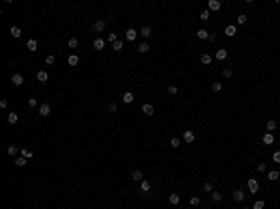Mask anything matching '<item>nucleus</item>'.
Listing matches in <instances>:
<instances>
[{
  "label": "nucleus",
  "mask_w": 280,
  "mask_h": 209,
  "mask_svg": "<svg viewBox=\"0 0 280 209\" xmlns=\"http://www.w3.org/2000/svg\"><path fill=\"white\" fill-rule=\"evenodd\" d=\"M136 38H138V30H135V28H127L125 30V39L127 41H135Z\"/></svg>",
  "instance_id": "obj_1"
},
{
  "label": "nucleus",
  "mask_w": 280,
  "mask_h": 209,
  "mask_svg": "<svg viewBox=\"0 0 280 209\" xmlns=\"http://www.w3.org/2000/svg\"><path fill=\"white\" fill-rule=\"evenodd\" d=\"M247 187H248V191H250V194H256L258 188H259V183L256 179H248L247 181Z\"/></svg>",
  "instance_id": "obj_2"
},
{
  "label": "nucleus",
  "mask_w": 280,
  "mask_h": 209,
  "mask_svg": "<svg viewBox=\"0 0 280 209\" xmlns=\"http://www.w3.org/2000/svg\"><path fill=\"white\" fill-rule=\"evenodd\" d=\"M23 82H24V77H23L21 73L11 75V84H13V86H23Z\"/></svg>",
  "instance_id": "obj_3"
},
{
  "label": "nucleus",
  "mask_w": 280,
  "mask_h": 209,
  "mask_svg": "<svg viewBox=\"0 0 280 209\" xmlns=\"http://www.w3.org/2000/svg\"><path fill=\"white\" fill-rule=\"evenodd\" d=\"M49 114H50V105L49 103H41L39 105V116L45 118V116H49Z\"/></svg>",
  "instance_id": "obj_4"
},
{
  "label": "nucleus",
  "mask_w": 280,
  "mask_h": 209,
  "mask_svg": "<svg viewBox=\"0 0 280 209\" xmlns=\"http://www.w3.org/2000/svg\"><path fill=\"white\" fill-rule=\"evenodd\" d=\"M207 6H209V11H218L222 4L218 2V0H209V2H207Z\"/></svg>",
  "instance_id": "obj_5"
},
{
  "label": "nucleus",
  "mask_w": 280,
  "mask_h": 209,
  "mask_svg": "<svg viewBox=\"0 0 280 209\" xmlns=\"http://www.w3.org/2000/svg\"><path fill=\"white\" fill-rule=\"evenodd\" d=\"M194 138H196V136H194V132H192V131H185V132H183V140H185L187 144L194 142Z\"/></svg>",
  "instance_id": "obj_6"
},
{
  "label": "nucleus",
  "mask_w": 280,
  "mask_h": 209,
  "mask_svg": "<svg viewBox=\"0 0 280 209\" xmlns=\"http://www.w3.org/2000/svg\"><path fill=\"white\" fill-rule=\"evenodd\" d=\"M91 45H94L95 50H103V49H105V39L97 38V39H94V43H91Z\"/></svg>",
  "instance_id": "obj_7"
},
{
  "label": "nucleus",
  "mask_w": 280,
  "mask_h": 209,
  "mask_svg": "<svg viewBox=\"0 0 280 209\" xmlns=\"http://www.w3.org/2000/svg\"><path fill=\"white\" fill-rule=\"evenodd\" d=\"M224 34H226V35H230V38H232V35H235V34H237L235 24H228V26L224 28Z\"/></svg>",
  "instance_id": "obj_8"
},
{
  "label": "nucleus",
  "mask_w": 280,
  "mask_h": 209,
  "mask_svg": "<svg viewBox=\"0 0 280 209\" xmlns=\"http://www.w3.org/2000/svg\"><path fill=\"white\" fill-rule=\"evenodd\" d=\"M35 79H38L39 82H47V80H49V73H47V71H38Z\"/></svg>",
  "instance_id": "obj_9"
},
{
  "label": "nucleus",
  "mask_w": 280,
  "mask_h": 209,
  "mask_svg": "<svg viewBox=\"0 0 280 209\" xmlns=\"http://www.w3.org/2000/svg\"><path fill=\"white\" fill-rule=\"evenodd\" d=\"M138 34H140L142 38L146 39V38H150V35H151V28H150V26H146V24H144V26H142V28L138 30Z\"/></svg>",
  "instance_id": "obj_10"
},
{
  "label": "nucleus",
  "mask_w": 280,
  "mask_h": 209,
  "mask_svg": "<svg viewBox=\"0 0 280 209\" xmlns=\"http://www.w3.org/2000/svg\"><path fill=\"white\" fill-rule=\"evenodd\" d=\"M142 112H144L146 116H153L155 108H153V105H142Z\"/></svg>",
  "instance_id": "obj_11"
},
{
  "label": "nucleus",
  "mask_w": 280,
  "mask_h": 209,
  "mask_svg": "<svg viewBox=\"0 0 280 209\" xmlns=\"http://www.w3.org/2000/svg\"><path fill=\"white\" fill-rule=\"evenodd\" d=\"M215 58H217V60H226V58H228V50H226V49H218L217 54H215Z\"/></svg>",
  "instance_id": "obj_12"
},
{
  "label": "nucleus",
  "mask_w": 280,
  "mask_h": 209,
  "mask_svg": "<svg viewBox=\"0 0 280 209\" xmlns=\"http://www.w3.org/2000/svg\"><path fill=\"white\" fill-rule=\"evenodd\" d=\"M131 179L133 181H144V174H142L140 170H135L133 174H131Z\"/></svg>",
  "instance_id": "obj_13"
},
{
  "label": "nucleus",
  "mask_w": 280,
  "mask_h": 209,
  "mask_svg": "<svg viewBox=\"0 0 280 209\" xmlns=\"http://www.w3.org/2000/svg\"><path fill=\"white\" fill-rule=\"evenodd\" d=\"M233 200H235V202H243V200H245V192H243L241 188H237V191L233 192Z\"/></svg>",
  "instance_id": "obj_14"
},
{
  "label": "nucleus",
  "mask_w": 280,
  "mask_h": 209,
  "mask_svg": "<svg viewBox=\"0 0 280 209\" xmlns=\"http://www.w3.org/2000/svg\"><path fill=\"white\" fill-rule=\"evenodd\" d=\"M17 121H19V116H17V112H9V114H8V123L15 125Z\"/></svg>",
  "instance_id": "obj_15"
},
{
  "label": "nucleus",
  "mask_w": 280,
  "mask_h": 209,
  "mask_svg": "<svg viewBox=\"0 0 280 209\" xmlns=\"http://www.w3.org/2000/svg\"><path fill=\"white\" fill-rule=\"evenodd\" d=\"M273 142H274V135H271V132L263 135V144H265V146H271Z\"/></svg>",
  "instance_id": "obj_16"
},
{
  "label": "nucleus",
  "mask_w": 280,
  "mask_h": 209,
  "mask_svg": "<svg viewBox=\"0 0 280 209\" xmlns=\"http://www.w3.org/2000/svg\"><path fill=\"white\" fill-rule=\"evenodd\" d=\"M121 99H123V103H127V105H129V103H133V101H135V95L131 94V91H125V94H123V97H121Z\"/></svg>",
  "instance_id": "obj_17"
},
{
  "label": "nucleus",
  "mask_w": 280,
  "mask_h": 209,
  "mask_svg": "<svg viewBox=\"0 0 280 209\" xmlns=\"http://www.w3.org/2000/svg\"><path fill=\"white\" fill-rule=\"evenodd\" d=\"M105 26H106V24H105V21H103V19H101V21H95V24H94V30H95V32H101V30H105Z\"/></svg>",
  "instance_id": "obj_18"
},
{
  "label": "nucleus",
  "mask_w": 280,
  "mask_h": 209,
  "mask_svg": "<svg viewBox=\"0 0 280 209\" xmlns=\"http://www.w3.org/2000/svg\"><path fill=\"white\" fill-rule=\"evenodd\" d=\"M278 177H280V172L278 170H273V172H269V174H267V179L269 181H276Z\"/></svg>",
  "instance_id": "obj_19"
},
{
  "label": "nucleus",
  "mask_w": 280,
  "mask_h": 209,
  "mask_svg": "<svg viewBox=\"0 0 280 209\" xmlns=\"http://www.w3.org/2000/svg\"><path fill=\"white\" fill-rule=\"evenodd\" d=\"M150 188H151V183L147 181V179L140 181V191H142V192H147V191H150Z\"/></svg>",
  "instance_id": "obj_20"
},
{
  "label": "nucleus",
  "mask_w": 280,
  "mask_h": 209,
  "mask_svg": "<svg viewBox=\"0 0 280 209\" xmlns=\"http://www.w3.org/2000/svg\"><path fill=\"white\" fill-rule=\"evenodd\" d=\"M196 35H198V39H209V34H207V30H203V28L198 30Z\"/></svg>",
  "instance_id": "obj_21"
},
{
  "label": "nucleus",
  "mask_w": 280,
  "mask_h": 209,
  "mask_svg": "<svg viewBox=\"0 0 280 209\" xmlns=\"http://www.w3.org/2000/svg\"><path fill=\"white\" fill-rule=\"evenodd\" d=\"M26 47H28V50H32V52H34V50L38 49V41H35V39H28V41H26Z\"/></svg>",
  "instance_id": "obj_22"
},
{
  "label": "nucleus",
  "mask_w": 280,
  "mask_h": 209,
  "mask_svg": "<svg viewBox=\"0 0 280 209\" xmlns=\"http://www.w3.org/2000/svg\"><path fill=\"white\" fill-rule=\"evenodd\" d=\"M67 47H69V49H77V47H79V39H77V38H69Z\"/></svg>",
  "instance_id": "obj_23"
},
{
  "label": "nucleus",
  "mask_w": 280,
  "mask_h": 209,
  "mask_svg": "<svg viewBox=\"0 0 280 209\" xmlns=\"http://www.w3.org/2000/svg\"><path fill=\"white\" fill-rule=\"evenodd\" d=\"M79 60H80V58H79L77 54H71L69 58H67V64H69V65H77V64H79Z\"/></svg>",
  "instance_id": "obj_24"
},
{
  "label": "nucleus",
  "mask_w": 280,
  "mask_h": 209,
  "mask_svg": "<svg viewBox=\"0 0 280 209\" xmlns=\"http://www.w3.org/2000/svg\"><path fill=\"white\" fill-rule=\"evenodd\" d=\"M168 202H170L172 205H177V203H179V194H170L168 196Z\"/></svg>",
  "instance_id": "obj_25"
},
{
  "label": "nucleus",
  "mask_w": 280,
  "mask_h": 209,
  "mask_svg": "<svg viewBox=\"0 0 280 209\" xmlns=\"http://www.w3.org/2000/svg\"><path fill=\"white\" fill-rule=\"evenodd\" d=\"M6 151H8V155H9V157H13V155H17V151H19V149H17V146H15V144H11V146H8V149H6Z\"/></svg>",
  "instance_id": "obj_26"
},
{
  "label": "nucleus",
  "mask_w": 280,
  "mask_h": 209,
  "mask_svg": "<svg viewBox=\"0 0 280 209\" xmlns=\"http://www.w3.org/2000/svg\"><path fill=\"white\" fill-rule=\"evenodd\" d=\"M147 50H150V45H147L146 41H142V43L138 45V52H142V54H146Z\"/></svg>",
  "instance_id": "obj_27"
},
{
  "label": "nucleus",
  "mask_w": 280,
  "mask_h": 209,
  "mask_svg": "<svg viewBox=\"0 0 280 209\" xmlns=\"http://www.w3.org/2000/svg\"><path fill=\"white\" fill-rule=\"evenodd\" d=\"M21 157H24V159H32L34 153H32L30 149H26V147H24V149H21Z\"/></svg>",
  "instance_id": "obj_28"
},
{
  "label": "nucleus",
  "mask_w": 280,
  "mask_h": 209,
  "mask_svg": "<svg viewBox=\"0 0 280 209\" xmlns=\"http://www.w3.org/2000/svg\"><path fill=\"white\" fill-rule=\"evenodd\" d=\"M21 34H23V30L19 26H11V35L13 38H21Z\"/></svg>",
  "instance_id": "obj_29"
},
{
  "label": "nucleus",
  "mask_w": 280,
  "mask_h": 209,
  "mask_svg": "<svg viewBox=\"0 0 280 209\" xmlns=\"http://www.w3.org/2000/svg\"><path fill=\"white\" fill-rule=\"evenodd\" d=\"M211 200L215 202V203L222 202V194H220V192H211Z\"/></svg>",
  "instance_id": "obj_30"
},
{
  "label": "nucleus",
  "mask_w": 280,
  "mask_h": 209,
  "mask_svg": "<svg viewBox=\"0 0 280 209\" xmlns=\"http://www.w3.org/2000/svg\"><path fill=\"white\" fill-rule=\"evenodd\" d=\"M209 17H211V11H209V9H203V11L200 13V19H202V21H207Z\"/></svg>",
  "instance_id": "obj_31"
},
{
  "label": "nucleus",
  "mask_w": 280,
  "mask_h": 209,
  "mask_svg": "<svg viewBox=\"0 0 280 209\" xmlns=\"http://www.w3.org/2000/svg\"><path fill=\"white\" fill-rule=\"evenodd\" d=\"M211 62H213V58H211L209 54H203V56H202V64H203V65H209Z\"/></svg>",
  "instance_id": "obj_32"
},
{
  "label": "nucleus",
  "mask_w": 280,
  "mask_h": 209,
  "mask_svg": "<svg viewBox=\"0 0 280 209\" xmlns=\"http://www.w3.org/2000/svg\"><path fill=\"white\" fill-rule=\"evenodd\" d=\"M274 129H276V121H274V120H269V121H267V131L271 132V131H274Z\"/></svg>",
  "instance_id": "obj_33"
},
{
  "label": "nucleus",
  "mask_w": 280,
  "mask_h": 209,
  "mask_svg": "<svg viewBox=\"0 0 280 209\" xmlns=\"http://www.w3.org/2000/svg\"><path fill=\"white\" fill-rule=\"evenodd\" d=\"M232 75H233V71H232L230 67H226V69L222 71V77H224V79H232Z\"/></svg>",
  "instance_id": "obj_34"
},
{
  "label": "nucleus",
  "mask_w": 280,
  "mask_h": 209,
  "mask_svg": "<svg viewBox=\"0 0 280 209\" xmlns=\"http://www.w3.org/2000/svg\"><path fill=\"white\" fill-rule=\"evenodd\" d=\"M26 164V159H24V157H17V159H15V166H24Z\"/></svg>",
  "instance_id": "obj_35"
},
{
  "label": "nucleus",
  "mask_w": 280,
  "mask_h": 209,
  "mask_svg": "<svg viewBox=\"0 0 280 209\" xmlns=\"http://www.w3.org/2000/svg\"><path fill=\"white\" fill-rule=\"evenodd\" d=\"M112 49H114L116 52H118V50H121V49H123V41H120V39H118V41L112 45Z\"/></svg>",
  "instance_id": "obj_36"
},
{
  "label": "nucleus",
  "mask_w": 280,
  "mask_h": 209,
  "mask_svg": "<svg viewBox=\"0 0 280 209\" xmlns=\"http://www.w3.org/2000/svg\"><path fill=\"white\" fill-rule=\"evenodd\" d=\"M263 207H265V202H263V200H258V202L252 205V209H263Z\"/></svg>",
  "instance_id": "obj_37"
},
{
  "label": "nucleus",
  "mask_w": 280,
  "mask_h": 209,
  "mask_svg": "<svg viewBox=\"0 0 280 209\" xmlns=\"http://www.w3.org/2000/svg\"><path fill=\"white\" fill-rule=\"evenodd\" d=\"M191 205H192V207H198V205H200V198H198V196H192V198H191Z\"/></svg>",
  "instance_id": "obj_38"
},
{
  "label": "nucleus",
  "mask_w": 280,
  "mask_h": 209,
  "mask_svg": "<svg viewBox=\"0 0 280 209\" xmlns=\"http://www.w3.org/2000/svg\"><path fill=\"white\" fill-rule=\"evenodd\" d=\"M237 23H239V24H245V23H247V15H245V13L237 15Z\"/></svg>",
  "instance_id": "obj_39"
},
{
  "label": "nucleus",
  "mask_w": 280,
  "mask_h": 209,
  "mask_svg": "<svg viewBox=\"0 0 280 209\" xmlns=\"http://www.w3.org/2000/svg\"><path fill=\"white\" fill-rule=\"evenodd\" d=\"M106 39H108V41H110V43H112V45H114V43H116V41H118V39H116V34H114V32H110V34H108V35H106Z\"/></svg>",
  "instance_id": "obj_40"
},
{
  "label": "nucleus",
  "mask_w": 280,
  "mask_h": 209,
  "mask_svg": "<svg viewBox=\"0 0 280 209\" xmlns=\"http://www.w3.org/2000/svg\"><path fill=\"white\" fill-rule=\"evenodd\" d=\"M203 191H206V192H211V191H213V183L206 181V183H203Z\"/></svg>",
  "instance_id": "obj_41"
},
{
  "label": "nucleus",
  "mask_w": 280,
  "mask_h": 209,
  "mask_svg": "<svg viewBox=\"0 0 280 209\" xmlns=\"http://www.w3.org/2000/svg\"><path fill=\"white\" fill-rule=\"evenodd\" d=\"M166 91H168L170 95H176V94H177V86H168Z\"/></svg>",
  "instance_id": "obj_42"
},
{
  "label": "nucleus",
  "mask_w": 280,
  "mask_h": 209,
  "mask_svg": "<svg viewBox=\"0 0 280 209\" xmlns=\"http://www.w3.org/2000/svg\"><path fill=\"white\" fill-rule=\"evenodd\" d=\"M54 60H56L54 56H52V54H49L47 58H45V64H47V65H52V64H54Z\"/></svg>",
  "instance_id": "obj_43"
},
{
  "label": "nucleus",
  "mask_w": 280,
  "mask_h": 209,
  "mask_svg": "<svg viewBox=\"0 0 280 209\" xmlns=\"http://www.w3.org/2000/svg\"><path fill=\"white\" fill-rule=\"evenodd\" d=\"M273 161L276 162V164H280V149H278V151H274V153H273Z\"/></svg>",
  "instance_id": "obj_44"
},
{
  "label": "nucleus",
  "mask_w": 280,
  "mask_h": 209,
  "mask_svg": "<svg viewBox=\"0 0 280 209\" xmlns=\"http://www.w3.org/2000/svg\"><path fill=\"white\" fill-rule=\"evenodd\" d=\"M170 144H172V147H179L181 140H179V138H172V140H170Z\"/></svg>",
  "instance_id": "obj_45"
},
{
  "label": "nucleus",
  "mask_w": 280,
  "mask_h": 209,
  "mask_svg": "<svg viewBox=\"0 0 280 209\" xmlns=\"http://www.w3.org/2000/svg\"><path fill=\"white\" fill-rule=\"evenodd\" d=\"M118 110V105L116 103H108V112H116Z\"/></svg>",
  "instance_id": "obj_46"
},
{
  "label": "nucleus",
  "mask_w": 280,
  "mask_h": 209,
  "mask_svg": "<svg viewBox=\"0 0 280 209\" xmlns=\"http://www.w3.org/2000/svg\"><path fill=\"white\" fill-rule=\"evenodd\" d=\"M220 90H222V84H220V82H215V84H213V91H220Z\"/></svg>",
  "instance_id": "obj_47"
},
{
  "label": "nucleus",
  "mask_w": 280,
  "mask_h": 209,
  "mask_svg": "<svg viewBox=\"0 0 280 209\" xmlns=\"http://www.w3.org/2000/svg\"><path fill=\"white\" fill-rule=\"evenodd\" d=\"M28 106H32V108H34V106H38V101H35L34 97H32V99H28Z\"/></svg>",
  "instance_id": "obj_48"
},
{
  "label": "nucleus",
  "mask_w": 280,
  "mask_h": 209,
  "mask_svg": "<svg viewBox=\"0 0 280 209\" xmlns=\"http://www.w3.org/2000/svg\"><path fill=\"white\" fill-rule=\"evenodd\" d=\"M265 166H267L265 162H259V164H258V172H265Z\"/></svg>",
  "instance_id": "obj_49"
},
{
  "label": "nucleus",
  "mask_w": 280,
  "mask_h": 209,
  "mask_svg": "<svg viewBox=\"0 0 280 209\" xmlns=\"http://www.w3.org/2000/svg\"><path fill=\"white\" fill-rule=\"evenodd\" d=\"M6 106H8V101L2 99V101H0V108H6Z\"/></svg>",
  "instance_id": "obj_50"
},
{
  "label": "nucleus",
  "mask_w": 280,
  "mask_h": 209,
  "mask_svg": "<svg viewBox=\"0 0 280 209\" xmlns=\"http://www.w3.org/2000/svg\"><path fill=\"white\" fill-rule=\"evenodd\" d=\"M217 39V34H209V41H215Z\"/></svg>",
  "instance_id": "obj_51"
},
{
  "label": "nucleus",
  "mask_w": 280,
  "mask_h": 209,
  "mask_svg": "<svg viewBox=\"0 0 280 209\" xmlns=\"http://www.w3.org/2000/svg\"><path fill=\"white\" fill-rule=\"evenodd\" d=\"M243 209H250V207H243Z\"/></svg>",
  "instance_id": "obj_52"
}]
</instances>
